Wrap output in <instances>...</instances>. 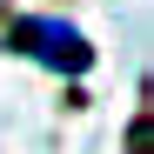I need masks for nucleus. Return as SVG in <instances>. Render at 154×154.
I'll return each mask as SVG.
<instances>
[{
    "mask_svg": "<svg viewBox=\"0 0 154 154\" xmlns=\"http://www.w3.org/2000/svg\"><path fill=\"white\" fill-rule=\"evenodd\" d=\"M0 47L40 60L47 74H67V81H81V74L94 67V40L74 27V20H54V14H14L7 34H0Z\"/></svg>",
    "mask_w": 154,
    "mask_h": 154,
    "instance_id": "nucleus-1",
    "label": "nucleus"
},
{
    "mask_svg": "<svg viewBox=\"0 0 154 154\" xmlns=\"http://www.w3.org/2000/svg\"><path fill=\"white\" fill-rule=\"evenodd\" d=\"M127 141H134V154H147V114H134V134Z\"/></svg>",
    "mask_w": 154,
    "mask_h": 154,
    "instance_id": "nucleus-2",
    "label": "nucleus"
}]
</instances>
